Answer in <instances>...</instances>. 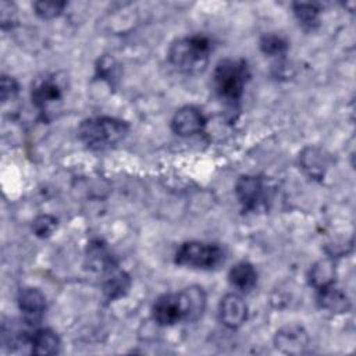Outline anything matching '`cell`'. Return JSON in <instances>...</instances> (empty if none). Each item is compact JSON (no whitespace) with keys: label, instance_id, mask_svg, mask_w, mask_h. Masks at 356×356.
Segmentation results:
<instances>
[{"label":"cell","instance_id":"obj_1","mask_svg":"<svg viewBox=\"0 0 356 356\" xmlns=\"http://www.w3.org/2000/svg\"><path fill=\"white\" fill-rule=\"evenodd\" d=\"M128 131V122L120 118L92 117L79 124L78 138L90 150H104L121 142Z\"/></svg>","mask_w":356,"mask_h":356},{"label":"cell","instance_id":"obj_2","mask_svg":"<svg viewBox=\"0 0 356 356\" xmlns=\"http://www.w3.org/2000/svg\"><path fill=\"white\" fill-rule=\"evenodd\" d=\"M211 51L210 40L203 35L177 39L168 49L170 63L184 74H199L206 70Z\"/></svg>","mask_w":356,"mask_h":356},{"label":"cell","instance_id":"obj_3","mask_svg":"<svg viewBox=\"0 0 356 356\" xmlns=\"http://www.w3.org/2000/svg\"><path fill=\"white\" fill-rule=\"evenodd\" d=\"M249 78V67L245 60L224 58L220 60L214 68L213 85L222 100L235 104L241 100Z\"/></svg>","mask_w":356,"mask_h":356},{"label":"cell","instance_id":"obj_4","mask_svg":"<svg viewBox=\"0 0 356 356\" xmlns=\"http://www.w3.org/2000/svg\"><path fill=\"white\" fill-rule=\"evenodd\" d=\"M224 261V250L211 242L191 241L182 243L175 252V263L189 268L211 270Z\"/></svg>","mask_w":356,"mask_h":356},{"label":"cell","instance_id":"obj_5","mask_svg":"<svg viewBox=\"0 0 356 356\" xmlns=\"http://www.w3.org/2000/svg\"><path fill=\"white\" fill-rule=\"evenodd\" d=\"M152 316L160 325H174L179 321H185V312L179 292L159 296L153 303Z\"/></svg>","mask_w":356,"mask_h":356},{"label":"cell","instance_id":"obj_6","mask_svg":"<svg viewBox=\"0 0 356 356\" xmlns=\"http://www.w3.org/2000/svg\"><path fill=\"white\" fill-rule=\"evenodd\" d=\"M206 125L204 114L195 106H184L175 111L171 120V129L179 136L200 134Z\"/></svg>","mask_w":356,"mask_h":356},{"label":"cell","instance_id":"obj_7","mask_svg":"<svg viewBox=\"0 0 356 356\" xmlns=\"http://www.w3.org/2000/svg\"><path fill=\"white\" fill-rule=\"evenodd\" d=\"M275 348L288 355L303 353L309 345V335L303 327L291 324L280 328L274 337Z\"/></svg>","mask_w":356,"mask_h":356},{"label":"cell","instance_id":"obj_8","mask_svg":"<svg viewBox=\"0 0 356 356\" xmlns=\"http://www.w3.org/2000/svg\"><path fill=\"white\" fill-rule=\"evenodd\" d=\"M17 302L25 321L35 325L42 320L46 310V298L42 291L33 286L21 288L17 296Z\"/></svg>","mask_w":356,"mask_h":356},{"label":"cell","instance_id":"obj_9","mask_svg":"<svg viewBox=\"0 0 356 356\" xmlns=\"http://www.w3.org/2000/svg\"><path fill=\"white\" fill-rule=\"evenodd\" d=\"M31 97L33 104L39 110H47L56 102H60L63 97V85L60 83L56 75H49L44 78H39L31 92Z\"/></svg>","mask_w":356,"mask_h":356},{"label":"cell","instance_id":"obj_10","mask_svg":"<svg viewBox=\"0 0 356 356\" xmlns=\"http://www.w3.org/2000/svg\"><path fill=\"white\" fill-rule=\"evenodd\" d=\"M235 195L245 210L256 209L264 195V184L260 177L242 175L235 184Z\"/></svg>","mask_w":356,"mask_h":356},{"label":"cell","instance_id":"obj_11","mask_svg":"<svg viewBox=\"0 0 356 356\" xmlns=\"http://www.w3.org/2000/svg\"><path fill=\"white\" fill-rule=\"evenodd\" d=\"M248 318V306L238 293H227L220 302V320L229 328H239Z\"/></svg>","mask_w":356,"mask_h":356},{"label":"cell","instance_id":"obj_12","mask_svg":"<svg viewBox=\"0 0 356 356\" xmlns=\"http://www.w3.org/2000/svg\"><path fill=\"white\" fill-rule=\"evenodd\" d=\"M184 312H185V321H196L202 317L206 309V293L202 286L191 285L184 288L179 292Z\"/></svg>","mask_w":356,"mask_h":356},{"label":"cell","instance_id":"obj_13","mask_svg":"<svg viewBox=\"0 0 356 356\" xmlns=\"http://www.w3.org/2000/svg\"><path fill=\"white\" fill-rule=\"evenodd\" d=\"M29 345L33 355L47 356L60 353L61 341L57 332L51 328H38L33 331Z\"/></svg>","mask_w":356,"mask_h":356},{"label":"cell","instance_id":"obj_14","mask_svg":"<svg viewBox=\"0 0 356 356\" xmlns=\"http://www.w3.org/2000/svg\"><path fill=\"white\" fill-rule=\"evenodd\" d=\"M318 305L332 313H346L350 309V300L348 295L334 284L318 289Z\"/></svg>","mask_w":356,"mask_h":356},{"label":"cell","instance_id":"obj_15","mask_svg":"<svg viewBox=\"0 0 356 356\" xmlns=\"http://www.w3.org/2000/svg\"><path fill=\"white\" fill-rule=\"evenodd\" d=\"M228 281L241 292H249L257 282V273L250 263L239 261L229 268Z\"/></svg>","mask_w":356,"mask_h":356},{"label":"cell","instance_id":"obj_16","mask_svg":"<svg viewBox=\"0 0 356 356\" xmlns=\"http://www.w3.org/2000/svg\"><path fill=\"white\" fill-rule=\"evenodd\" d=\"M300 165L312 178H323L327 168V157L317 147H306L300 154Z\"/></svg>","mask_w":356,"mask_h":356},{"label":"cell","instance_id":"obj_17","mask_svg":"<svg viewBox=\"0 0 356 356\" xmlns=\"http://www.w3.org/2000/svg\"><path fill=\"white\" fill-rule=\"evenodd\" d=\"M131 286V280L124 271H117L115 268L107 271V277L103 282V292L107 299L114 300L124 296Z\"/></svg>","mask_w":356,"mask_h":356},{"label":"cell","instance_id":"obj_18","mask_svg":"<svg viewBox=\"0 0 356 356\" xmlns=\"http://www.w3.org/2000/svg\"><path fill=\"white\" fill-rule=\"evenodd\" d=\"M310 284L318 291L335 282V264L331 259H323L313 264L309 273Z\"/></svg>","mask_w":356,"mask_h":356},{"label":"cell","instance_id":"obj_19","mask_svg":"<svg viewBox=\"0 0 356 356\" xmlns=\"http://www.w3.org/2000/svg\"><path fill=\"white\" fill-rule=\"evenodd\" d=\"M88 259H89L90 268H95L97 271L107 273V271L115 268L111 254L108 253L106 245L102 243L100 241H95L89 245Z\"/></svg>","mask_w":356,"mask_h":356},{"label":"cell","instance_id":"obj_20","mask_svg":"<svg viewBox=\"0 0 356 356\" xmlns=\"http://www.w3.org/2000/svg\"><path fill=\"white\" fill-rule=\"evenodd\" d=\"M293 14L298 18L299 24L309 31H313L318 25L320 7L314 3H293Z\"/></svg>","mask_w":356,"mask_h":356},{"label":"cell","instance_id":"obj_21","mask_svg":"<svg viewBox=\"0 0 356 356\" xmlns=\"http://www.w3.org/2000/svg\"><path fill=\"white\" fill-rule=\"evenodd\" d=\"M260 50L267 54V56H273V57H278L282 56L286 50H288V42L285 38L275 35V33H266L260 38L259 42Z\"/></svg>","mask_w":356,"mask_h":356},{"label":"cell","instance_id":"obj_22","mask_svg":"<svg viewBox=\"0 0 356 356\" xmlns=\"http://www.w3.org/2000/svg\"><path fill=\"white\" fill-rule=\"evenodd\" d=\"M65 4V1H35L32 7L42 19H53L63 13Z\"/></svg>","mask_w":356,"mask_h":356},{"label":"cell","instance_id":"obj_23","mask_svg":"<svg viewBox=\"0 0 356 356\" xmlns=\"http://www.w3.org/2000/svg\"><path fill=\"white\" fill-rule=\"evenodd\" d=\"M57 228V218L50 214H40L32 222V231L39 238H49Z\"/></svg>","mask_w":356,"mask_h":356},{"label":"cell","instance_id":"obj_24","mask_svg":"<svg viewBox=\"0 0 356 356\" xmlns=\"http://www.w3.org/2000/svg\"><path fill=\"white\" fill-rule=\"evenodd\" d=\"M0 21L3 29H11L17 24V8L13 3L1 1L0 4Z\"/></svg>","mask_w":356,"mask_h":356},{"label":"cell","instance_id":"obj_25","mask_svg":"<svg viewBox=\"0 0 356 356\" xmlns=\"http://www.w3.org/2000/svg\"><path fill=\"white\" fill-rule=\"evenodd\" d=\"M19 86L17 81L13 76L3 75L1 76V83H0V93H1V102L6 103L8 100H13L18 95Z\"/></svg>","mask_w":356,"mask_h":356}]
</instances>
